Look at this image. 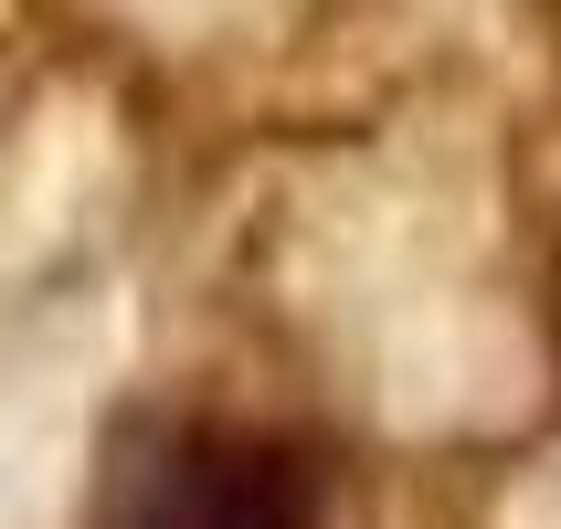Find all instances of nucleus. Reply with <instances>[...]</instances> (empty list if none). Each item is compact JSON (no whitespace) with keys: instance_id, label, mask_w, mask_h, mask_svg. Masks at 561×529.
<instances>
[{"instance_id":"nucleus-1","label":"nucleus","mask_w":561,"mask_h":529,"mask_svg":"<svg viewBox=\"0 0 561 529\" xmlns=\"http://www.w3.org/2000/svg\"><path fill=\"white\" fill-rule=\"evenodd\" d=\"M117 529H329L297 445L254 424H159L117 476Z\"/></svg>"}]
</instances>
